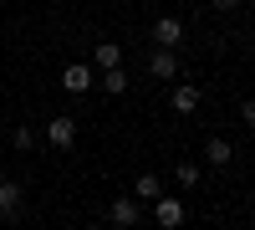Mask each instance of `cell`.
Segmentation results:
<instances>
[{"label": "cell", "mask_w": 255, "mask_h": 230, "mask_svg": "<svg viewBox=\"0 0 255 230\" xmlns=\"http://www.w3.org/2000/svg\"><path fill=\"white\" fill-rule=\"evenodd\" d=\"M184 36H189V26H184L179 15H158V20H153V46H174V51H179Z\"/></svg>", "instance_id": "cell-3"}, {"label": "cell", "mask_w": 255, "mask_h": 230, "mask_svg": "<svg viewBox=\"0 0 255 230\" xmlns=\"http://www.w3.org/2000/svg\"><path fill=\"white\" fill-rule=\"evenodd\" d=\"M92 67H97V72L123 67V46H118V41H97V46H92Z\"/></svg>", "instance_id": "cell-9"}, {"label": "cell", "mask_w": 255, "mask_h": 230, "mask_svg": "<svg viewBox=\"0 0 255 230\" xmlns=\"http://www.w3.org/2000/svg\"><path fill=\"white\" fill-rule=\"evenodd\" d=\"M20 200H26V190H20L15 179H0V220H15L20 215Z\"/></svg>", "instance_id": "cell-8"}, {"label": "cell", "mask_w": 255, "mask_h": 230, "mask_svg": "<svg viewBox=\"0 0 255 230\" xmlns=\"http://www.w3.org/2000/svg\"><path fill=\"white\" fill-rule=\"evenodd\" d=\"M174 179L184 184V190H199V179H204V169H199V164H194V159H184V164H179V169H174Z\"/></svg>", "instance_id": "cell-13"}, {"label": "cell", "mask_w": 255, "mask_h": 230, "mask_svg": "<svg viewBox=\"0 0 255 230\" xmlns=\"http://www.w3.org/2000/svg\"><path fill=\"white\" fill-rule=\"evenodd\" d=\"M199 108V87H194V82H179V87H174V113H194Z\"/></svg>", "instance_id": "cell-10"}, {"label": "cell", "mask_w": 255, "mask_h": 230, "mask_svg": "<svg viewBox=\"0 0 255 230\" xmlns=\"http://www.w3.org/2000/svg\"><path fill=\"white\" fill-rule=\"evenodd\" d=\"M204 164H209V169H230V164H235V143L215 133V138L204 143Z\"/></svg>", "instance_id": "cell-6"}, {"label": "cell", "mask_w": 255, "mask_h": 230, "mask_svg": "<svg viewBox=\"0 0 255 230\" xmlns=\"http://www.w3.org/2000/svg\"><path fill=\"white\" fill-rule=\"evenodd\" d=\"M209 5H215L220 15H230V10H240V5H245V0H209Z\"/></svg>", "instance_id": "cell-16"}, {"label": "cell", "mask_w": 255, "mask_h": 230, "mask_svg": "<svg viewBox=\"0 0 255 230\" xmlns=\"http://www.w3.org/2000/svg\"><path fill=\"white\" fill-rule=\"evenodd\" d=\"M250 56H255V41H250Z\"/></svg>", "instance_id": "cell-17"}, {"label": "cell", "mask_w": 255, "mask_h": 230, "mask_svg": "<svg viewBox=\"0 0 255 230\" xmlns=\"http://www.w3.org/2000/svg\"><path fill=\"white\" fill-rule=\"evenodd\" d=\"M46 138H51V149H72V143H77V118L72 113H56L46 123Z\"/></svg>", "instance_id": "cell-5"}, {"label": "cell", "mask_w": 255, "mask_h": 230, "mask_svg": "<svg viewBox=\"0 0 255 230\" xmlns=\"http://www.w3.org/2000/svg\"><path fill=\"white\" fill-rule=\"evenodd\" d=\"M153 220H158L163 230H179V225H184V200H179V195H158V200H153Z\"/></svg>", "instance_id": "cell-4"}, {"label": "cell", "mask_w": 255, "mask_h": 230, "mask_svg": "<svg viewBox=\"0 0 255 230\" xmlns=\"http://www.w3.org/2000/svg\"><path fill=\"white\" fill-rule=\"evenodd\" d=\"M102 92H108V97H123V92H128V72H123V67H108V72H102Z\"/></svg>", "instance_id": "cell-12"}, {"label": "cell", "mask_w": 255, "mask_h": 230, "mask_svg": "<svg viewBox=\"0 0 255 230\" xmlns=\"http://www.w3.org/2000/svg\"><path fill=\"white\" fill-rule=\"evenodd\" d=\"M10 143H15L20 154H31V143H36V133H31V128H15V138H10Z\"/></svg>", "instance_id": "cell-14"}, {"label": "cell", "mask_w": 255, "mask_h": 230, "mask_svg": "<svg viewBox=\"0 0 255 230\" xmlns=\"http://www.w3.org/2000/svg\"><path fill=\"white\" fill-rule=\"evenodd\" d=\"M133 195H138L143 205H153V200L163 195V184H158V174H138V184H133Z\"/></svg>", "instance_id": "cell-11"}, {"label": "cell", "mask_w": 255, "mask_h": 230, "mask_svg": "<svg viewBox=\"0 0 255 230\" xmlns=\"http://www.w3.org/2000/svg\"><path fill=\"white\" fill-rule=\"evenodd\" d=\"M148 77L153 82H174L179 77V51L174 46H153L148 51Z\"/></svg>", "instance_id": "cell-1"}, {"label": "cell", "mask_w": 255, "mask_h": 230, "mask_svg": "<svg viewBox=\"0 0 255 230\" xmlns=\"http://www.w3.org/2000/svg\"><path fill=\"white\" fill-rule=\"evenodd\" d=\"M108 220H113L118 230H133V225L143 220V200H138V195H118L113 210H108Z\"/></svg>", "instance_id": "cell-2"}, {"label": "cell", "mask_w": 255, "mask_h": 230, "mask_svg": "<svg viewBox=\"0 0 255 230\" xmlns=\"http://www.w3.org/2000/svg\"><path fill=\"white\" fill-rule=\"evenodd\" d=\"M92 77H97V67H87V61H72V67H61V87H67V92H87Z\"/></svg>", "instance_id": "cell-7"}, {"label": "cell", "mask_w": 255, "mask_h": 230, "mask_svg": "<svg viewBox=\"0 0 255 230\" xmlns=\"http://www.w3.org/2000/svg\"><path fill=\"white\" fill-rule=\"evenodd\" d=\"M240 123H245V128H255V97L240 102Z\"/></svg>", "instance_id": "cell-15"}]
</instances>
